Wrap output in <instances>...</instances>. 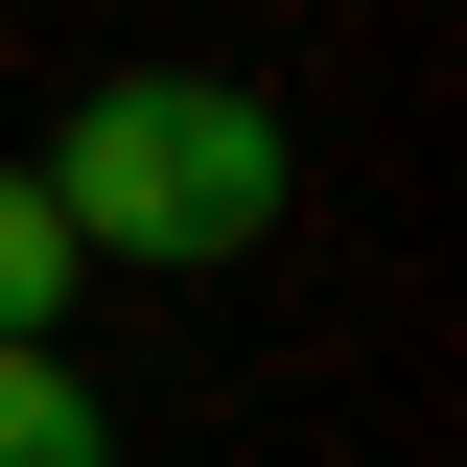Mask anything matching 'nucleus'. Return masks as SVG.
Here are the masks:
<instances>
[{"instance_id":"7ed1b4c3","label":"nucleus","mask_w":467,"mask_h":467,"mask_svg":"<svg viewBox=\"0 0 467 467\" xmlns=\"http://www.w3.org/2000/svg\"><path fill=\"white\" fill-rule=\"evenodd\" d=\"M70 281H94V257H70L47 164H0V327H70Z\"/></svg>"},{"instance_id":"f03ea898","label":"nucleus","mask_w":467,"mask_h":467,"mask_svg":"<svg viewBox=\"0 0 467 467\" xmlns=\"http://www.w3.org/2000/svg\"><path fill=\"white\" fill-rule=\"evenodd\" d=\"M0 467H117V420H94V374H70L47 327H0Z\"/></svg>"},{"instance_id":"f257e3e1","label":"nucleus","mask_w":467,"mask_h":467,"mask_svg":"<svg viewBox=\"0 0 467 467\" xmlns=\"http://www.w3.org/2000/svg\"><path fill=\"white\" fill-rule=\"evenodd\" d=\"M47 211H70V257H257L281 234V117L234 70H117L47 140Z\"/></svg>"}]
</instances>
